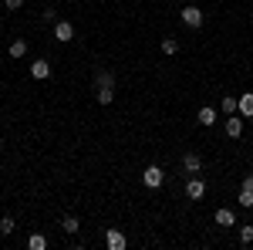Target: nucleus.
<instances>
[{
    "label": "nucleus",
    "mask_w": 253,
    "mask_h": 250,
    "mask_svg": "<svg viewBox=\"0 0 253 250\" xmlns=\"http://www.w3.org/2000/svg\"><path fill=\"white\" fill-rule=\"evenodd\" d=\"M162 179H166V173H162L159 166H149V169L142 173V183H145L149 190H159V186H162Z\"/></svg>",
    "instance_id": "obj_1"
},
{
    "label": "nucleus",
    "mask_w": 253,
    "mask_h": 250,
    "mask_svg": "<svg viewBox=\"0 0 253 250\" xmlns=\"http://www.w3.org/2000/svg\"><path fill=\"white\" fill-rule=\"evenodd\" d=\"M182 24L186 27H203V10L199 7H182Z\"/></svg>",
    "instance_id": "obj_2"
},
{
    "label": "nucleus",
    "mask_w": 253,
    "mask_h": 250,
    "mask_svg": "<svg viewBox=\"0 0 253 250\" xmlns=\"http://www.w3.org/2000/svg\"><path fill=\"white\" fill-rule=\"evenodd\" d=\"M186 196H189V200H203V196H206V183H203L199 176H193V179L186 183Z\"/></svg>",
    "instance_id": "obj_3"
},
{
    "label": "nucleus",
    "mask_w": 253,
    "mask_h": 250,
    "mask_svg": "<svg viewBox=\"0 0 253 250\" xmlns=\"http://www.w3.org/2000/svg\"><path fill=\"white\" fill-rule=\"evenodd\" d=\"M105 244H108V250H125V247H128V240H125V233H122V230H108V233H105Z\"/></svg>",
    "instance_id": "obj_4"
},
{
    "label": "nucleus",
    "mask_w": 253,
    "mask_h": 250,
    "mask_svg": "<svg viewBox=\"0 0 253 250\" xmlns=\"http://www.w3.org/2000/svg\"><path fill=\"white\" fill-rule=\"evenodd\" d=\"M226 135L230 139H240L243 135V115L236 112V115H226Z\"/></svg>",
    "instance_id": "obj_5"
},
{
    "label": "nucleus",
    "mask_w": 253,
    "mask_h": 250,
    "mask_svg": "<svg viewBox=\"0 0 253 250\" xmlns=\"http://www.w3.org/2000/svg\"><path fill=\"white\" fill-rule=\"evenodd\" d=\"M54 38H58L61 44H68V41L75 38V27H71L68 20H54Z\"/></svg>",
    "instance_id": "obj_6"
},
{
    "label": "nucleus",
    "mask_w": 253,
    "mask_h": 250,
    "mask_svg": "<svg viewBox=\"0 0 253 250\" xmlns=\"http://www.w3.org/2000/svg\"><path fill=\"white\" fill-rule=\"evenodd\" d=\"M216 223H219V227H236V213L230 210V206H219V210H216Z\"/></svg>",
    "instance_id": "obj_7"
},
{
    "label": "nucleus",
    "mask_w": 253,
    "mask_h": 250,
    "mask_svg": "<svg viewBox=\"0 0 253 250\" xmlns=\"http://www.w3.org/2000/svg\"><path fill=\"white\" fill-rule=\"evenodd\" d=\"M182 169H186V173H199V169H203V159H199V155H196V152H186V155H182Z\"/></svg>",
    "instance_id": "obj_8"
},
{
    "label": "nucleus",
    "mask_w": 253,
    "mask_h": 250,
    "mask_svg": "<svg viewBox=\"0 0 253 250\" xmlns=\"http://www.w3.org/2000/svg\"><path fill=\"white\" fill-rule=\"evenodd\" d=\"M236 101H240V108H236V112H240L243 118H250V115H253V92H247V95H240Z\"/></svg>",
    "instance_id": "obj_9"
},
{
    "label": "nucleus",
    "mask_w": 253,
    "mask_h": 250,
    "mask_svg": "<svg viewBox=\"0 0 253 250\" xmlns=\"http://www.w3.org/2000/svg\"><path fill=\"white\" fill-rule=\"evenodd\" d=\"M47 75H51V64H47V61H34V64H31V78L44 81Z\"/></svg>",
    "instance_id": "obj_10"
},
{
    "label": "nucleus",
    "mask_w": 253,
    "mask_h": 250,
    "mask_svg": "<svg viewBox=\"0 0 253 250\" xmlns=\"http://www.w3.org/2000/svg\"><path fill=\"white\" fill-rule=\"evenodd\" d=\"M95 85L98 88H115V75H112V71H98Z\"/></svg>",
    "instance_id": "obj_11"
},
{
    "label": "nucleus",
    "mask_w": 253,
    "mask_h": 250,
    "mask_svg": "<svg viewBox=\"0 0 253 250\" xmlns=\"http://www.w3.org/2000/svg\"><path fill=\"white\" fill-rule=\"evenodd\" d=\"M27 247L31 250H44L47 247V237H44V233H31V237H27Z\"/></svg>",
    "instance_id": "obj_12"
},
{
    "label": "nucleus",
    "mask_w": 253,
    "mask_h": 250,
    "mask_svg": "<svg viewBox=\"0 0 253 250\" xmlns=\"http://www.w3.org/2000/svg\"><path fill=\"white\" fill-rule=\"evenodd\" d=\"M27 54V41H10V58H24Z\"/></svg>",
    "instance_id": "obj_13"
},
{
    "label": "nucleus",
    "mask_w": 253,
    "mask_h": 250,
    "mask_svg": "<svg viewBox=\"0 0 253 250\" xmlns=\"http://www.w3.org/2000/svg\"><path fill=\"white\" fill-rule=\"evenodd\" d=\"M213 122H216V112L210 108V105H206V108H199V125H206V129H210Z\"/></svg>",
    "instance_id": "obj_14"
},
{
    "label": "nucleus",
    "mask_w": 253,
    "mask_h": 250,
    "mask_svg": "<svg viewBox=\"0 0 253 250\" xmlns=\"http://www.w3.org/2000/svg\"><path fill=\"white\" fill-rule=\"evenodd\" d=\"M61 227H64V233H78L81 230L78 216H64V220H61Z\"/></svg>",
    "instance_id": "obj_15"
},
{
    "label": "nucleus",
    "mask_w": 253,
    "mask_h": 250,
    "mask_svg": "<svg viewBox=\"0 0 253 250\" xmlns=\"http://www.w3.org/2000/svg\"><path fill=\"white\" fill-rule=\"evenodd\" d=\"M236 108H240V101H236L233 95L223 98V115H236Z\"/></svg>",
    "instance_id": "obj_16"
},
{
    "label": "nucleus",
    "mask_w": 253,
    "mask_h": 250,
    "mask_svg": "<svg viewBox=\"0 0 253 250\" xmlns=\"http://www.w3.org/2000/svg\"><path fill=\"white\" fill-rule=\"evenodd\" d=\"M98 101L101 105H112L115 101V88H98Z\"/></svg>",
    "instance_id": "obj_17"
},
{
    "label": "nucleus",
    "mask_w": 253,
    "mask_h": 250,
    "mask_svg": "<svg viewBox=\"0 0 253 250\" xmlns=\"http://www.w3.org/2000/svg\"><path fill=\"white\" fill-rule=\"evenodd\" d=\"M179 51V41L175 38H162V54H175Z\"/></svg>",
    "instance_id": "obj_18"
},
{
    "label": "nucleus",
    "mask_w": 253,
    "mask_h": 250,
    "mask_svg": "<svg viewBox=\"0 0 253 250\" xmlns=\"http://www.w3.org/2000/svg\"><path fill=\"white\" fill-rule=\"evenodd\" d=\"M240 244H253V223H243L240 227Z\"/></svg>",
    "instance_id": "obj_19"
},
{
    "label": "nucleus",
    "mask_w": 253,
    "mask_h": 250,
    "mask_svg": "<svg viewBox=\"0 0 253 250\" xmlns=\"http://www.w3.org/2000/svg\"><path fill=\"white\" fill-rule=\"evenodd\" d=\"M14 227H17V223H14V216H3V220H0V233H3V237H10Z\"/></svg>",
    "instance_id": "obj_20"
},
{
    "label": "nucleus",
    "mask_w": 253,
    "mask_h": 250,
    "mask_svg": "<svg viewBox=\"0 0 253 250\" xmlns=\"http://www.w3.org/2000/svg\"><path fill=\"white\" fill-rule=\"evenodd\" d=\"M236 200H240V206H247V210H250V206H253V190H240Z\"/></svg>",
    "instance_id": "obj_21"
},
{
    "label": "nucleus",
    "mask_w": 253,
    "mask_h": 250,
    "mask_svg": "<svg viewBox=\"0 0 253 250\" xmlns=\"http://www.w3.org/2000/svg\"><path fill=\"white\" fill-rule=\"evenodd\" d=\"M3 3H7V10H20L24 7V0H3Z\"/></svg>",
    "instance_id": "obj_22"
},
{
    "label": "nucleus",
    "mask_w": 253,
    "mask_h": 250,
    "mask_svg": "<svg viewBox=\"0 0 253 250\" xmlns=\"http://www.w3.org/2000/svg\"><path fill=\"white\" fill-rule=\"evenodd\" d=\"M243 190H253V176H247V179H243Z\"/></svg>",
    "instance_id": "obj_23"
}]
</instances>
